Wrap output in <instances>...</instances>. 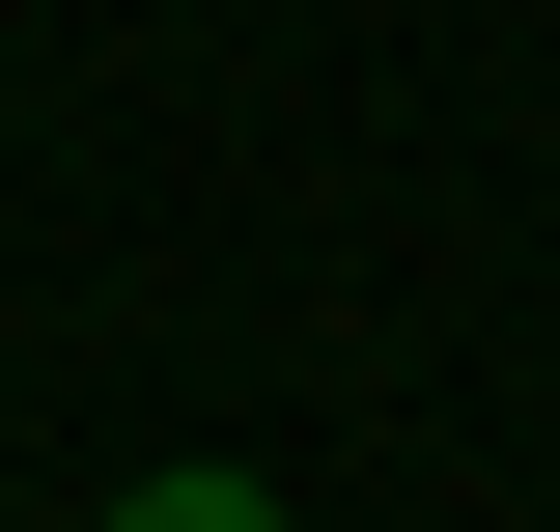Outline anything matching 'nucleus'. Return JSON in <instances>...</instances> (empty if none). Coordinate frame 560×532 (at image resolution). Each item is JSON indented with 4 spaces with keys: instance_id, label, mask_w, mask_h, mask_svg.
I'll use <instances>...</instances> for the list:
<instances>
[{
    "instance_id": "obj_1",
    "label": "nucleus",
    "mask_w": 560,
    "mask_h": 532,
    "mask_svg": "<svg viewBox=\"0 0 560 532\" xmlns=\"http://www.w3.org/2000/svg\"><path fill=\"white\" fill-rule=\"evenodd\" d=\"M113 532H280V476H140Z\"/></svg>"
}]
</instances>
